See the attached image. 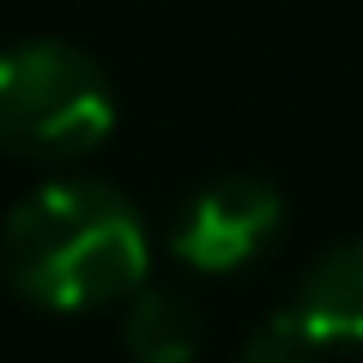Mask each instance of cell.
I'll return each instance as SVG.
<instances>
[{
	"label": "cell",
	"instance_id": "6da1fadb",
	"mask_svg": "<svg viewBox=\"0 0 363 363\" xmlns=\"http://www.w3.org/2000/svg\"><path fill=\"white\" fill-rule=\"evenodd\" d=\"M152 267V236L128 194L67 176L25 194L0 230V272L49 315H91L133 297Z\"/></svg>",
	"mask_w": 363,
	"mask_h": 363
},
{
	"label": "cell",
	"instance_id": "7a4b0ae2",
	"mask_svg": "<svg viewBox=\"0 0 363 363\" xmlns=\"http://www.w3.org/2000/svg\"><path fill=\"white\" fill-rule=\"evenodd\" d=\"M116 133V85L79 43L30 37L0 49V152L79 164Z\"/></svg>",
	"mask_w": 363,
	"mask_h": 363
},
{
	"label": "cell",
	"instance_id": "3957f363",
	"mask_svg": "<svg viewBox=\"0 0 363 363\" xmlns=\"http://www.w3.org/2000/svg\"><path fill=\"white\" fill-rule=\"evenodd\" d=\"M285 224V200L260 176H218L188 194V206L169 224V255L194 272H242L267 255Z\"/></svg>",
	"mask_w": 363,
	"mask_h": 363
},
{
	"label": "cell",
	"instance_id": "277c9868",
	"mask_svg": "<svg viewBox=\"0 0 363 363\" xmlns=\"http://www.w3.org/2000/svg\"><path fill=\"white\" fill-rule=\"evenodd\" d=\"M297 309H303V321L315 327L321 351H333V345H357L363 351V236L327 248V255L315 260L309 279H303V291H297Z\"/></svg>",
	"mask_w": 363,
	"mask_h": 363
},
{
	"label": "cell",
	"instance_id": "5b68a950",
	"mask_svg": "<svg viewBox=\"0 0 363 363\" xmlns=\"http://www.w3.org/2000/svg\"><path fill=\"white\" fill-rule=\"evenodd\" d=\"M206 345V327H200V303L188 291H140L128 309V351L145 363H188Z\"/></svg>",
	"mask_w": 363,
	"mask_h": 363
},
{
	"label": "cell",
	"instance_id": "8992f818",
	"mask_svg": "<svg viewBox=\"0 0 363 363\" xmlns=\"http://www.w3.org/2000/svg\"><path fill=\"white\" fill-rule=\"evenodd\" d=\"M309 351H321V339L303 321L297 303H291V309H272L267 321L248 333V357L255 363H291V357H309Z\"/></svg>",
	"mask_w": 363,
	"mask_h": 363
}]
</instances>
